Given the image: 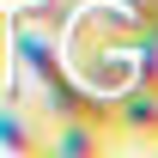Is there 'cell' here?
Masks as SVG:
<instances>
[{
    "mask_svg": "<svg viewBox=\"0 0 158 158\" xmlns=\"http://www.w3.org/2000/svg\"><path fill=\"white\" fill-rule=\"evenodd\" d=\"M6 61H12V6H0V79H6Z\"/></svg>",
    "mask_w": 158,
    "mask_h": 158,
    "instance_id": "obj_3",
    "label": "cell"
},
{
    "mask_svg": "<svg viewBox=\"0 0 158 158\" xmlns=\"http://www.w3.org/2000/svg\"><path fill=\"white\" fill-rule=\"evenodd\" d=\"M116 146L110 128H91V122H49V152H67V158H103Z\"/></svg>",
    "mask_w": 158,
    "mask_h": 158,
    "instance_id": "obj_2",
    "label": "cell"
},
{
    "mask_svg": "<svg viewBox=\"0 0 158 158\" xmlns=\"http://www.w3.org/2000/svg\"><path fill=\"white\" fill-rule=\"evenodd\" d=\"M0 152H49V122L24 103L0 98Z\"/></svg>",
    "mask_w": 158,
    "mask_h": 158,
    "instance_id": "obj_1",
    "label": "cell"
}]
</instances>
